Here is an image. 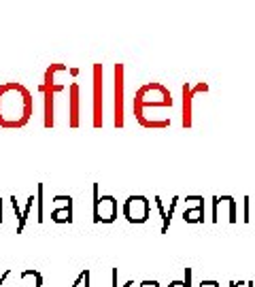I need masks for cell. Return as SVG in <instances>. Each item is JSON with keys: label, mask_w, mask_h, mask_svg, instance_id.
<instances>
[{"label": "cell", "mask_w": 255, "mask_h": 287, "mask_svg": "<svg viewBox=\"0 0 255 287\" xmlns=\"http://www.w3.org/2000/svg\"><path fill=\"white\" fill-rule=\"evenodd\" d=\"M238 285H242V283H236V281H232V283H230V287H238Z\"/></svg>", "instance_id": "19"}, {"label": "cell", "mask_w": 255, "mask_h": 287, "mask_svg": "<svg viewBox=\"0 0 255 287\" xmlns=\"http://www.w3.org/2000/svg\"><path fill=\"white\" fill-rule=\"evenodd\" d=\"M200 92H209V85L206 83H198L196 88H191L189 83L183 85V119H181V126L183 128H191V119H193V96Z\"/></svg>", "instance_id": "8"}, {"label": "cell", "mask_w": 255, "mask_h": 287, "mask_svg": "<svg viewBox=\"0 0 255 287\" xmlns=\"http://www.w3.org/2000/svg\"><path fill=\"white\" fill-rule=\"evenodd\" d=\"M51 219L58 221V223H66V221L72 223V198H68L64 209H58V211L51 213Z\"/></svg>", "instance_id": "11"}, {"label": "cell", "mask_w": 255, "mask_h": 287, "mask_svg": "<svg viewBox=\"0 0 255 287\" xmlns=\"http://www.w3.org/2000/svg\"><path fill=\"white\" fill-rule=\"evenodd\" d=\"M0 219H3V205H0Z\"/></svg>", "instance_id": "20"}, {"label": "cell", "mask_w": 255, "mask_h": 287, "mask_svg": "<svg viewBox=\"0 0 255 287\" xmlns=\"http://www.w3.org/2000/svg\"><path fill=\"white\" fill-rule=\"evenodd\" d=\"M200 285L202 287H219V283H217V281H202Z\"/></svg>", "instance_id": "17"}, {"label": "cell", "mask_w": 255, "mask_h": 287, "mask_svg": "<svg viewBox=\"0 0 255 287\" xmlns=\"http://www.w3.org/2000/svg\"><path fill=\"white\" fill-rule=\"evenodd\" d=\"M39 221H43V185H39V217H36Z\"/></svg>", "instance_id": "15"}, {"label": "cell", "mask_w": 255, "mask_h": 287, "mask_svg": "<svg viewBox=\"0 0 255 287\" xmlns=\"http://www.w3.org/2000/svg\"><path fill=\"white\" fill-rule=\"evenodd\" d=\"M111 277H113V287H119V281H117V268H113V274H111Z\"/></svg>", "instance_id": "18"}, {"label": "cell", "mask_w": 255, "mask_h": 287, "mask_svg": "<svg viewBox=\"0 0 255 287\" xmlns=\"http://www.w3.org/2000/svg\"><path fill=\"white\" fill-rule=\"evenodd\" d=\"M149 213H151V207L145 196H130L124 202V217L130 223H145L149 219Z\"/></svg>", "instance_id": "5"}, {"label": "cell", "mask_w": 255, "mask_h": 287, "mask_svg": "<svg viewBox=\"0 0 255 287\" xmlns=\"http://www.w3.org/2000/svg\"><path fill=\"white\" fill-rule=\"evenodd\" d=\"M115 73V119L113 126L115 128H124L126 119H124V94H126V81H124V64H115L113 68Z\"/></svg>", "instance_id": "7"}, {"label": "cell", "mask_w": 255, "mask_h": 287, "mask_svg": "<svg viewBox=\"0 0 255 287\" xmlns=\"http://www.w3.org/2000/svg\"><path fill=\"white\" fill-rule=\"evenodd\" d=\"M102 77H104V70H102V64H94V119L92 124L96 128H100L104 124V83H102Z\"/></svg>", "instance_id": "6"}, {"label": "cell", "mask_w": 255, "mask_h": 287, "mask_svg": "<svg viewBox=\"0 0 255 287\" xmlns=\"http://www.w3.org/2000/svg\"><path fill=\"white\" fill-rule=\"evenodd\" d=\"M70 126H79V85L72 83L70 85Z\"/></svg>", "instance_id": "9"}, {"label": "cell", "mask_w": 255, "mask_h": 287, "mask_svg": "<svg viewBox=\"0 0 255 287\" xmlns=\"http://www.w3.org/2000/svg\"><path fill=\"white\" fill-rule=\"evenodd\" d=\"M62 66L64 64H51L49 68H47V73H45L43 92H45V126L47 128L53 126V98H55V94L64 88V85H60V83L55 81V73H60Z\"/></svg>", "instance_id": "3"}, {"label": "cell", "mask_w": 255, "mask_h": 287, "mask_svg": "<svg viewBox=\"0 0 255 287\" xmlns=\"http://www.w3.org/2000/svg\"><path fill=\"white\" fill-rule=\"evenodd\" d=\"M247 287H255V283H251V281H249V283H247Z\"/></svg>", "instance_id": "21"}, {"label": "cell", "mask_w": 255, "mask_h": 287, "mask_svg": "<svg viewBox=\"0 0 255 287\" xmlns=\"http://www.w3.org/2000/svg\"><path fill=\"white\" fill-rule=\"evenodd\" d=\"M32 205H34V196H30L28 198V205H26V209L21 211V215H19V221H17V232H21L23 230V225H26V219H28V215H30V209H32Z\"/></svg>", "instance_id": "12"}, {"label": "cell", "mask_w": 255, "mask_h": 287, "mask_svg": "<svg viewBox=\"0 0 255 287\" xmlns=\"http://www.w3.org/2000/svg\"><path fill=\"white\" fill-rule=\"evenodd\" d=\"M34 102L30 92L19 83L0 85V126L3 128H21L30 122Z\"/></svg>", "instance_id": "1"}, {"label": "cell", "mask_w": 255, "mask_h": 287, "mask_svg": "<svg viewBox=\"0 0 255 287\" xmlns=\"http://www.w3.org/2000/svg\"><path fill=\"white\" fill-rule=\"evenodd\" d=\"M173 109V94L162 83H147L134 96V117L145 128H151V113L160 111L162 117L170 119L166 113Z\"/></svg>", "instance_id": "2"}, {"label": "cell", "mask_w": 255, "mask_h": 287, "mask_svg": "<svg viewBox=\"0 0 255 287\" xmlns=\"http://www.w3.org/2000/svg\"><path fill=\"white\" fill-rule=\"evenodd\" d=\"M249 205H251V198H245V211H242V215H245V217H242V221H249L251 217H249Z\"/></svg>", "instance_id": "16"}, {"label": "cell", "mask_w": 255, "mask_h": 287, "mask_svg": "<svg viewBox=\"0 0 255 287\" xmlns=\"http://www.w3.org/2000/svg\"><path fill=\"white\" fill-rule=\"evenodd\" d=\"M177 202H179V198H173V202H170V209L166 211V217H164V223H162V232H168V225H170L173 213H175V209H177Z\"/></svg>", "instance_id": "13"}, {"label": "cell", "mask_w": 255, "mask_h": 287, "mask_svg": "<svg viewBox=\"0 0 255 287\" xmlns=\"http://www.w3.org/2000/svg\"><path fill=\"white\" fill-rule=\"evenodd\" d=\"M168 287H191V268H185V281H173Z\"/></svg>", "instance_id": "14"}, {"label": "cell", "mask_w": 255, "mask_h": 287, "mask_svg": "<svg viewBox=\"0 0 255 287\" xmlns=\"http://www.w3.org/2000/svg\"><path fill=\"white\" fill-rule=\"evenodd\" d=\"M183 219L187 223H202L204 221V200L200 198L196 207H187L183 213Z\"/></svg>", "instance_id": "10"}, {"label": "cell", "mask_w": 255, "mask_h": 287, "mask_svg": "<svg viewBox=\"0 0 255 287\" xmlns=\"http://www.w3.org/2000/svg\"><path fill=\"white\" fill-rule=\"evenodd\" d=\"M94 221L96 223H113L117 219V200L113 196H100L98 183H94Z\"/></svg>", "instance_id": "4"}]
</instances>
